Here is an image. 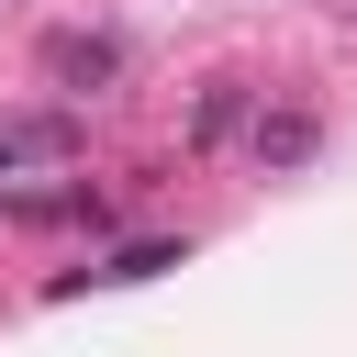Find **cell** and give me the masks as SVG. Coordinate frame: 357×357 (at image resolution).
Wrapping results in <instances>:
<instances>
[{"mask_svg":"<svg viewBox=\"0 0 357 357\" xmlns=\"http://www.w3.org/2000/svg\"><path fill=\"white\" fill-rule=\"evenodd\" d=\"M123 67H134V45L123 33H100V22H67V33H45V89L56 100H100V89H123Z\"/></svg>","mask_w":357,"mask_h":357,"instance_id":"cell-1","label":"cell"},{"mask_svg":"<svg viewBox=\"0 0 357 357\" xmlns=\"http://www.w3.org/2000/svg\"><path fill=\"white\" fill-rule=\"evenodd\" d=\"M245 156H257V178H290V167H312V156H324V112H312V100H279V112H257V123H245Z\"/></svg>","mask_w":357,"mask_h":357,"instance_id":"cell-2","label":"cell"},{"mask_svg":"<svg viewBox=\"0 0 357 357\" xmlns=\"http://www.w3.org/2000/svg\"><path fill=\"white\" fill-rule=\"evenodd\" d=\"M178 257H190V234H134V245H112V257L67 268L45 301H78V290H134V279H156V268H178Z\"/></svg>","mask_w":357,"mask_h":357,"instance_id":"cell-3","label":"cell"},{"mask_svg":"<svg viewBox=\"0 0 357 357\" xmlns=\"http://www.w3.org/2000/svg\"><path fill=\"white\" fill-rule=\"evenodd\" d=\"M0 134H11V167H67V156L89 145L78 100H45V112H0Z\"/></svg>","mask_w":357,"mask_h":357,"instance_id":"cell-4","label":"cell"},{"mask_svg":"<svg viewBox=\"0 0 357 357\" xmlns=\"http://www.w3.org/2000/svg\"><path fill=\"white\" fill-rule=\"evenodd\" d=\"M245 123H257V89H245V78H212V89L190 100V156H223Z\"/></svg>","mask_w":357,"mask_h":357,"instance_id":"cell-5","label":"cell"}]
</instances>
